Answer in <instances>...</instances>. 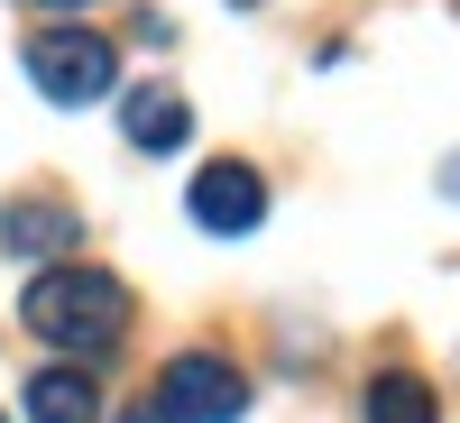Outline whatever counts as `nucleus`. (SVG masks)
Listing matches in <instances>:
<instances>
[{
  "label": "nucleus",
  "mask_w": 460,
  "mask_h": 423,
  "mask_svg": "<svg viewBox=\"0 0 460 423\" xmlns=\"http://www.w3.org/2000/svg\"><path fill=\"white\" fill-rule=\"evenodd\" d=\"M37 10H84V0H37Z\"/></svg>",
  "instance_id": "obj_9"
},
{
  "label": "nucleus",
  "mask_w": 460,
  "mask_h": 423,
  "mask_svg": "<svg viewBox=\"0 0 460 423\" xmlns=\"http://www.w3.org/2000/svg\"><path fill=\"white\" fill-rule=\"evenodd\" d=\"M28 423H102V387L84 368H37L28 377Z\"/></svg>",
  "instance_id": "obj_6"
},
{
  "label": "nucleus",
  "mask_w": 460,
  "mask_h": 423,
  "mask_svg": "<svg viewBox=\"0 0 460 423\" xmlns=\"http://www.w3.org/2000/svg\"><path fill=\"white\" fill-rule=\"evenodd\" d=\"M194 221L212 230V240H240V230H258L267 221V184H258V166H203L194 175Z\"/></svg>",
  "instance_id": "obj_4"
},
{
  "label": "nucleus",
  "mask_w": 460,
  "mask_h": 423,
  "mask_svg": "<svg viewBox=\"0 0 460 423\" xmlns=\"http://www.w3.org/2000/svg\"><path fill=\"white\" fill-rule=\"evenodd\" d=\"M157 414L166 423H240L249 414V377L230 368L221 350H184L157 377Z\"/></svg>",
  "instance_id": "obj_3"
},
{
  "label": "nucleus",
  "mask_w": 460,
  "mask_h": 423,
  "mask_svg": "<svg viewBox=\"0 0 460 423\" xmlns=\"http://www.w3.org/2000/svg\"><path fill=\"white\" fill-rule=\"evenodd\" d=\"M28 331L47 340V350H74V359H102L111 340L129 331V286L102 277V267H47V277L28 286Z\"/></svg>",
  "instance_id": "obj_1"
},
{
  "label": "nucleus",
  "mask_w": 460,
  "mask_h": 423,
  "mask_svg": "<svg viewBox=\"0 0 460 423\" xmlns=\"http://www.w3.org/2000/svg\"><path fill=\"white\" fill-rule=\"evenodd\" d=\"M120 129H129V147H184V129H194V110H184V93H166V84H138V93H120Z\"/></svg>",
  "instance_id": "obj_5"
},
{
  "label": "nucleus",
  "mask_w": 460,
  "mask_h": 423,
  "mask_svg": "<svg viewBox=\"0 0 460 423\" xmlns=\"http://www.w3.org/2000/svg\"><path fill=\"white\" fill-rule=\"evenodd\" d=\"M368 423H442V396H433L414 368H387V377L368 387Z\"/></svg>",
  "instance_id": "obj_8"
},
{
  "label": "nucleus",
  "mask_w": 460,
  "mask_h": 423,
  "mask_svg": "<svg viewBox=\"0 0 460 423\" xmlns=\"http://www.w3.org/2000/svg\"><path fill=\"white\" fill-rule=\"evenodd\" d=\"M65 240H74V212H65V203H0V249L56 258Z\"/></svg>",
  "instance_id": "obj_7"
},
{
  "label": "nucleus",
  "mask_w": 460,
  "mask_h": 423,
  "mask_svg": "<svg viewBox=\"0 0 460 423\" xmlns=\"http://www.w3.org/2000/svg\"><path fill=\"white\" fill-rule=\"evenodd\" d=\"M28 84L47 101H65V110H84L102 93H120V47L93 37V28H37L28 37Z\"/></svg>",
  "instance_id": "obj_2"
}]
</instances>
